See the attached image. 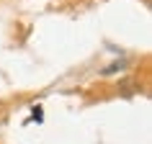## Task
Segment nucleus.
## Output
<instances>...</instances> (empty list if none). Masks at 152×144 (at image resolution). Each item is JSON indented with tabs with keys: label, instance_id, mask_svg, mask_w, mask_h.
<instances>
[{
	"label": "nucleus",
	"instance_id": "obj_2",
	"mask_svg": "<svg viewBox=\"0 0 152 144\" xmlns=\"http://www.w3.org/2000/svg\"><path fill=\"white\" fill-rule=\"evenodd\" d=\"M44 116H41V105H34L31 108V121H41Z\"/></svg>",
	"mask_w": 152,
	"mask_h": 144
},
{
	"label": "nucleus",
	"instance_id": "obj_1",
	"mask_svg": "<svg viewBox=\"0 0 152 144\" xmlns=\"http://www.w3.org/2000/svg\"><path fill=\"white\" fill-rule=\"evenodd\" d=\"M124 67H126V62H113V64H108L103 70V75H113L116 70H124Z\"/></svg>",
	"mask_w": 152,
	"mask_h": 144
}]
</instances>
